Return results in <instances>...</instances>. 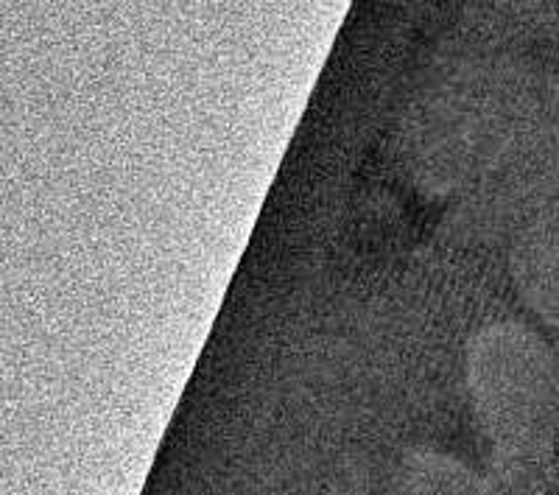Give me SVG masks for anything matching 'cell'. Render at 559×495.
I'll return each mask as SVG.
<instances>
[{"mask_svg":"<svg viewBox=\"0 0 559 495\" xmlns=\"http://www.w3.org/2000/svg\"><path fill=\"white\" fill-rule=\"evenodd\" d=\"M467 384L487 423L503 432H526L551 409L557 362L537 330L501 319L467 344Z\"/></svg>","mask_w":559,"mask_h":495,"instance_id":"cell-1","label":"cell"},{"mask_svg":"<svg viewBox=\"0 0 559 495\" xmlns=\"http://www.w3.org/2000/svg\"><path fill=\"white\" fill-rule=\"evenodd\" d=\"M512 278L528 308L559 328V235H526L512 252Z\"/></svg>","mask_w":559,"mask_h":495,"instance_id":"cell-2","label":"cell"}]
</instances>
